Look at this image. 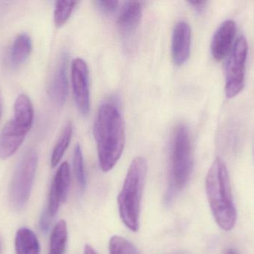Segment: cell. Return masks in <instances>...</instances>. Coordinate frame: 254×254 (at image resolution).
I'll return each mask as SVG.
<instances>
[{
	"label": "cell",
	"mask_w": 254,
	"mask_h": 254,
	"mask_svg": "<svg viewBox=\"0 0 254 254\" xmlns=\"http://www.w3.org/2000/svg\"><path fill=\"white\" fill-rule=\"evenodd\" d=\"M100 167L103 171L114 168L125 146L123 119L117 107L104 104L100 107L94 125Z\"/></svg>",
	"instance_id": "1"
},
{
	"label": "cell",
	"mask_w": 254,
	"mask_h": 254,
	"mask_svg": "<svg viewBox=\"0 0 254 254\" xmlns=\"http://www.w3.org/2000/svg\"><path fill=\"white\" fill-rule=\"evenodd\" d=\"M205 184L209 205L216 224L223 231H231L237 222V210L228 169L221 158L213 161L207 173Z\"/></svg>",
	"instance_id": "2"
},
{
	"label": "cell",
	"mask_w": 254,
	"mask_h": 254,
	"mask_svg": "<svg viewBox=\"0 0 254 254\" xmlns=\"http://www.w3.org/2000/svg\"><path fill=\"white\" fill-rule=\"evenodd\" d=\"M147 173V163L142 157L131 161L122 191L118 197L119 213L125 226L136 232L139 229L140 202Z\"/></svg>",
	"instance_id": "3"
},
{
	"label": "cell",
	"mask_w": 254,
	"mask_h": 254,
	"mask_svg": "<svg viewBox=\"0 0 254 254\" xmlns=\"http://www.w3.org/2000/svg\"><path fill=\"white\" fill-rule=\"evenodd\" d=\"M192 145L189 131L185 125L176 128L172 142L170 155V187L171 195L182 190L192 173Z\"/></svg>",
	"instance_id": "4"
},
{
	"label": "cell",
	"mask_w": 254,
	"mask_h": 254,
	"mask_svg": "<svg viewBox=\"0 0 254 254\" xmlns=\"http://www.w3.org/2000/svg\"><path fill=\"white\" fill-rule=\"evenodd\" d=\"M37 164V152L34 149H30L25 152L16 167L10 188V204L15 210H22L28 203Z\"/></svg>",
	"instance_id": "5"
},
{
	"label": "cell",
	"mask_w": 254,
	"mask_h": 254,
	"mask_svg": "<svg viewBox=\"0 0 254 254\" xmlns=\"http://www.w3.org/2000/svg\"><path fill=\"white\" fill-rule=\"evenodd\" d=\"M248 52L247 40L243 36L239 37L233 46L227 61L225 87L227 98H234L244 88Z\"/></svg>",
	"instance_id": "6"
},
{
	"label": "cell",
	"mask_w": 254,
	"mask_h": 254,
	"mask_svg": "<svg viewBox=\"0 0 254 254\" xmlns=\"http://www.w3.org/2000/svg\"><path fill=\"white\" fill-rule=\"evenodd\" d=\"M71 82L77 108L82 114L87 115L90 110L89 67L86 61L82 58L73 60Z\"/></svg>",
	"instance_id": "7"
},
{
	"label": "cell",
	"mask_w": 254,
	"mask_h": 254,
	"mask_svg": "<svg viewBox=\"0 0 254 254\" xmlns=\"http://www.w3.org/2000/svg\"><path fill=\"white\" fill-rule=\"evenodd\" d=\"M71 181V173L68 163L64 162L58 169L49 194V208L47 211L52 217L58 213L61 204L66 199Z\"/></svg>",
	"instance_id": "8"
},
{
	"label": "cell",
	"mask_w": 254,
	"mask_h": 254,
	"mask_svg": "<svg viewBox=\"0 0 254 254\" xmlns=\"http://www.w3.org/2000/svg\"><path fill=\"white\" fill-rule=\"evenodd\" d=\"M191 37V28L188 22L180 21L176 23L172 37V55L176 65H182L189 58Z\"/></svg>",
	"instance_id": "9"
},
{
	"label": "cell",
	"mask_w": 254,
	"mask_h": 254,
	"mask_svg": "<svg viewBox=\"0 0 254 254\" xmlns=\"http://www.w3.org/2000/svg\"><path fill=\"white\" fill-rule=\"evenodd\" d=\"M28 131L14 121H9L0 135V158L6 160L13 156L20 147Z\"/></svg>",
	"instance_id": "10"
},
{
	"label": "cell",
	"mask_w": 254,
	"mask_h": 254,
	"mask_svg": "<svg viewBox=\"0 0 254 254\" xmlns=\"http://www.w3.org/2000/svg\"><path fill=\"white\" fill-rule=\"evenodd\" d=\"M67 66L68 57L66 53H64L58 60L49 88L51 98L58 107L65 104L68 95Z\"/></svg>",
	"instance_id": "11"
},
{
	"label": "cell",
	"mask_w": 254,
	"mask_h": 254,
	"mask_svg": "<svg viewBox=\"0 0 254 254\" xmlns=\"http://www.w3.org/2000/svg\"><path fill=\"white\" fill-rule=\"evenodd\" d=\"M237 25L232 19L225 21L216 30L211 42V54L216 61H221L229 52L235 37Z\"/></svg>",
	"instance_id": "12"
},
{
	"label": "cell",
	"mask_w": 254,
	"mask_h": 254,
	"mask_svg": "<svg viewBox=\"0 0 254 254\" xmlns=\"http://www.w3.org/2000/svg\"><path fill=\"white\" fill-rule=\"evenodd\" d=\"M142 16V4L139 1H128L122 9L118 25L126 43L135 34Z\"/></svg>",
	"instance_id": "13"
},
{
	"label": "cell",
	"mask_w": 254,
	"mask_h": 254,
	"mask_svg": "<svg viewBox=\"0 0 254 254\" xmlns=\"http://www.w3.org/2000/svg\"><path fill=\"white\" fill-rule=\"evenodd\" d=\"M14 116L13 120L22 128L29 131L34 122V111L32 102L28 95L21 94L13 105Z\"/></svg>",
	"instance_id": "14"
},
{
	"label": "cell",
	"mask_w": 254,
	"mask_h": 254,
	"mask_svg": "<svg viewBox=\"0 0 254 254\" xmlns=\"http://www.w3.org/2000/svg\"><path fill=\"white\" fill-rule=\"evenodd\" d=\"M16 254H40V246L36 234L31 230H18L15 238Z\"/></svg>",
	"instance_id": "15"
},
{
	"label": "cell",
	"mask_w": 254,
	"mask_h": 254,
	"mask_svg": "<svg viewBox=\"0 0 254 254\" xmlns=\"http://www.w3.org/2000/svg\"><path fill=\"white\" fill-rule=\"evenodd\" d=\"M32 49L31 37L22 33L13 41L10 53V64L13 67H18L23 64L30 55Z\"/></svg>",
	"instance_id": "16"
},
{
	"label": "cell",
	"mask_w": 254,
	"mask_h": 254,
	"mask_svg": "<svg viewBox=\"0 0 254 254\" xmlns=\"http://www.w3.org/2000/svg\"><path fill=\"white\" fill-rule=\"evenodd\" d=\"M68 240L66 222L60 220L52 231L49 254H64Z\"/></svg>",
	"instance_id": "17"
},
{
	"label": "cell",
	"mask_w": 254,
	"mask_h": 254,
	"mask_svg": "<svg viewBox=\"0 0 254 254\" xmlns=\"http://www.w3.org/2000/svg\"><path fill=\"white\" fill-rule=\"evenodd\" d=\"M72 132V124L71 122H68L64 127L58 142L54 147L52 158H51V164H52V168L56 167L61 162V159L64 157L67 148L68 147L70 141H71Z\"/></svg>",
	"instance_id": "18"
},
{
	"label": "cell",
	"mask_w": 254,
	"mask_h": 254,
	"mask_svg": "<svg viewBox=\"0 0 254 254\" xmlns=\"http://www.w3.org/2000/svg\"><path fill=\"white\" fill-rule=\"evenodd\" d=\"M75 1H58L55 4L54 11V21L57 27L62 26L71 16L74 7L77 4Z\"/></svg>",
	"instance_id": "19"
},
{
	"label": "cell",
	"mask_w": 254,
	"mask_h": 254,
	"mask_svg": "<svg viewBox=\"0 0 254 254\" xmlns=\"http://www.w3.org/2000/svg\"><path fill=\"white\" fill-rule=\"evenodd\" d=\"M110 254H140L137 248L127 239L114 236L109 244Z\"/></svg>",
	"instance_id": "20"
},
{
	"label": "cell",
	"mask_w": 254,
	"mask_h": 254,
	"mask_svg": "<svg viewBox=\"0 0 254 254\" xmlns=\"http://www.w3.org/2000/svg\"><path fill=\"white\" fill-rule=\"evenodd\" d=\"M73 164H74V172H75L79 187L80 190L83 191L86 188V174H85L84 164H83V152L79 144L76 146L74 149Z\"/></svg>",
	"instance_id": "21"
},
{
	"label": "cell",
	"mask_w": 254,
	"mask_h": 254,
	"mask_svg": "<svg viewBox=\"0 0 254 254\" xmlns=\"http://www.w3.org/2000/svg\"><path fill=\"white\" fill-rule=\"evenodd\" d=\"M119 1H96L97 5L98 6L101 11L104 13L110 14V13H113L115 10L117 9L119 6Z\"/></svg>",
	"instance_id": "22"
},
{
	"label": "cell",
	"mask_w": 254,
	"mask_h": 254,
	"mask_svg": "<svg viewBox=\"0 0 254 254\" xmlns=\"http://www.w3.org/2000/svg\"><path fill=\"white\" fill-rule=\"evenodd\" d=\"M52 216L49 215V212H45L42 216L41 220H40V228H42L43 231H46L49 228V218Z\"/></svg>",
	"instance_id": "23"
},
{
	"label": "cell",
	"mask_w": 254,
	"mask_h": 254,
	"mask_svg": "<svg viewBox=\"0 0 254 254\" xmlns=\"http://www.w3.org/2000/svg\"><path fill=\"white\" fill-rule=\"evenodd\" d=\"M190 4H192L194 7L197 9V10H201L204 4H205L206 1H199V0H196V1H189Z\"/></svg>",
	"instance_id": "24"
},
{
	"label": "cell",
	"mask_w": 254,
	"mask_h": 254,
	"mask_svg": "<svg viewBox=\"0 0 254 254\" xmlns=\"http://www.w3.org/2000/svg\"><path fill=\"white\" fill-rule=\"evenodd\" d=\"M84 254H97L96 251L92 247V246H89V245H86L85 246L84 249Z\"/></svg>",
	"instance_id": "25"
},
{
	"label": "cell",
	"mask_w": 254,
	"mask_h": 254,
	"mask_svg": "<svg viewBox=\"0 0 254 254\" xmlns=\"http://www.w3.org/2000/svg\"><path fill=\"white\" fill-rule=\"evenodd\" d=\"M225 254H237L235 252H234V250H232V249H229V250L227 251L226 253Z\"/></svg>",
	"instance_id": "26"
},
{
	"label": "cell",
	"mask_w": 254,
	"mask_h": 254,
	"mask_svg": "<svg viewBox=\"0 0 254 254\" xmlns=\"http://www.w3.org/2000/svg\"><path fill=\"white\" fill-rule=\"evenodd\" d=\"M1 103H0V116H1Z\"/></svg>",
	"instance_id": "27"
}]
</instances>
